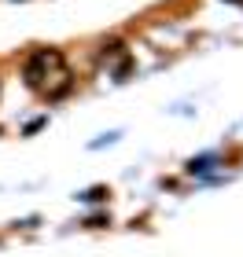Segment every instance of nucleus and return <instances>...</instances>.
I'll use <instances>...</instances> for the list:
<instances>
[{
    "instance_id": "1",
    "label": "nucleus",
    "mask_w": 243,
    "mask_h": 257,
    "mask_svg": "<svg viewBox=\"0 0 243 257\" xmlns=\"http://www.w3.org/2000/svg\"><path fill=\"white\" fill-rule=\"evenodd\" d=\"M111 191L107 188H89V191H81L77 198H81V202H103V198H107Z\"/></svg>"
},
{
    "instance_id": "2",
    "label": "nucleus",
    "mask_w": 243,
    "mask_h": 257,
    "mask_svg": "<svg viewBox=\"0 0 243 257\" xmlns=\"http://www.w3.org/2000/svg\"><path fill=\"white\" fill-rule=\"evenodd\" d=\"M85 224H89V228H103V224H107V217H103V213H96V217H89Z\"/></svg>"
}]
</instances>
